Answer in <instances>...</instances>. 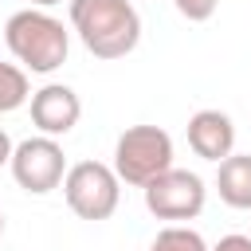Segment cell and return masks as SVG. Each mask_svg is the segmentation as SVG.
<instances>
[{"label": "cell", "mask_w": 251, "mask_h": 251, "mask_svg": "<svg viewBox=\"0 0 251 251\" xmlns=\"http://www.w3.org/2000/svg\"><path fill=\"white\" fill-rule=\"evenodd\" d=\"M71 27L94 59H126L141 39V16L129 0H71Z\"/></svg>", "instance_id": "cell-1"}, {"label": "cell", "mask_w": 251, "mask_h": 251, "mask_svg": "<svg viewBox=\"0 0 251 251\" xmlns=\"http://www.w3.org/2000/svg\"><path fill=\"white\" fill-rule=\"evenodd\" d=\"M4 43L8 51L20 59L24 71H35V75H51L67 63V51H71V31L63 27V20H55L51 12L43 8H24V12H12L8 24H4Z\"/></svg>", "instance_id": "cell-2"}, {"label": "cell", "mask_w": 251, "mask_h": 251, "mask_svg": "<svg viewBox=\"0 0 251 251\" xmlns=\"http://www.w3.org/2000/svg\"><path fill=\"white\" fill-rule=\"evenodd\" d=\"M173 169V137L161 126H129L114 145V173L118 180L145 188L161 173Z\"/></svg>", "instance_id": "cell-3"}, {"label": "cell", "mask_w": 251, "mask_h": 251, "mask_svg": "<svg viewBox=\"0 0 251 251\" xmlns=\"http://www.w3.org/2000/svg\"><path fill=\"white\" fill-rule=\"evenodd\" d=\"M63 196H67V208L78 216V220H110L118 212V200H122V180L114 173V165H102V161H78L67 169L63 176Z\"/></svg>", "instance_id": "cell-4"}, {"label": "cell", "mask_w": 251, "mask_h": 251, "mask_svg": "<svg viewBox=\"0 0 251 251\" xmlns=\"http://www.w3.org/2000/svg\"><path fill=\"white\" fill-rule=\"evenodd\" d=\"M8 169H12V176H16V184L24 192L43 196V192H51V188L63 184V176H67V153H63V145L55 137L39 133V137H27V141L16 145Z\"/></svg>", "instance_id": "cell-5"}, {"label": "cell", "mask_w": 251, "mask_h": 251, "mask_svg": "<svg viewBox=\"0 0 251 251\" xmlns=\"http://www.w3.org/2000/svg\"><path fill=\"white\" fill-rule=\"evenodd\" d=\"M141 192H145V208L157 220H173V224L196 220L204 212V200H208L204 180L196 173H188V169H169L157 180H149Z\"/></svg>", "instance_id": "cell-6"}, {"label": "cell", "mask_w": 251, "mask_h": 251, "mask_svg": "<svg viewBox=\"0 0 251 251\" xmlns=\"http://www.w3.org/2000/svg\"><path fill=\"white\" fill-rule=\"evenodd\" d=\"M82 118V102L67 82H47L31 94V126L43 137H63L78 126Z\"/></svg>", "instance_id": "cell-7"}, {"label": "cell", "mask_w": 251, "mask_h": 251, "mask_svg": "<svg viewBox=\"0 0 251 251\" xmlns=\"http://www.w3.org/2000/svg\"><path fill=\"white\" fill-rule=\"evenodd\" d=\"M188 145H192L196 157L220 165L235 149V126H231V118L224 110H196L188 118Z\"/></svg>", "instance_id": "cell-8"}, {"label": "cell", "mask_w": 251, "mask_h": 251, "mask_svg": "<svg viewBox=\"0 0 251 251\" xmlns=\"http://www.w3.org/2000/svg\"><path fill=\"white\" fill-rule=\"evenodd\" d=\"M216 192L227 208H251V153H231L220 161Z\"/></svg>", "instance_id": "cell-9"}, {"label": "cell", "mask_w": 251, "mask_h": 251, "mask_svg": "<svg viewBox=\"0 0 251 251\" xmlns=\"http://www.w3.org/2000/svg\"><path fill=\"white\" fill-rule=\"evenodd\" d=\"M27 98H31L27 71H24V67H16V63H0V114L20 110Z\"/></svg>", "instance_id": "cell-10"}, {"label": "cell", "mask_w": 251, "mask_h": 251, "mask_svg": "<svg viewBox=\"0 0 251 251\" xmlns=\"http://www.w3.org/2000/svg\"><path fill=\"white\" fill-rule=\"evenodd\" d=\"M149 251H212V247L204 243L200 231H192L184 224H169L165 231H157V239L149 243Z\"/></svg>", "instance_id": "cell-11"}, {"label": "cell", "mask_w": 251, "mask_h": 251, "mask_svg": "<svg viewBox=\"0 0 251 251\" xmlns=\"http://www.w3.org/2000/svg\"><path fill=\"white\" fill-rule=\"evenodd\" d=\"M173 4H176V12H180L184 20L204 24V20H212V12H216V4H220V0H173Z\"/></svg>", "instance_id": "cell-12"}, {"label": "cell", "mask_w": 251, "mask_h": 251, "mask_svg": "<svg viewBox=\"0 0 251 251\" xmlns=\"http://www.w3.org/2000/svg\"><path fill=\"white\" fill-rule=\"evenodd\" d=\"M212 251H251V235H224Z\"/></svg>", "instance_id": "cell-13"}, {"label": "cell", "mask_w": 251, "mask_h": 251, "mask_svg": "<svg viewBox=\"0 0 251 251\" xmlns=\"http://www.w3.org/2000/svg\"><path fill=\"white\" fill-rule=\"evenodd\" d=\"M12 153H16V145H12V137L0 129V165H12Z\"/></svg>", "instance_id": "cell-14"}, {"label": "cell", "mask_w": 251, "mask_h": 251, "mask_svg": "<svg viewBox=\"0 0 251 251\" xmlns=\"http://www.w3.org/2000/svg\"><path fill=\"white\" fill-rule=\"evenodd\" d=\"M35 8H51V4H63V0H31Z\"/></svg>", "instance_id": "cell-15"}, {"label": "cell", "mask_w": 251, "mask_h": 251, "mask_svg": "<svg viewBox=\"0 0 251 251\" xmlns=\"http://www.w3.org/2000/svg\"><path fill=\"white\" fill-rule=\"evenodd\" d=\"M0 235H4V212H0Z\"/></svg>", "instance_id": "cell-16"}]
</instances>
